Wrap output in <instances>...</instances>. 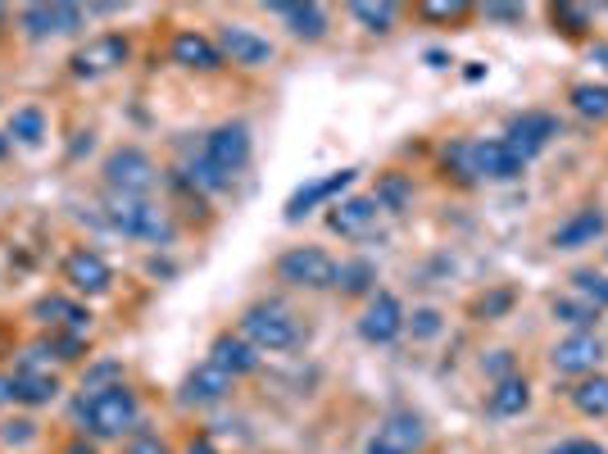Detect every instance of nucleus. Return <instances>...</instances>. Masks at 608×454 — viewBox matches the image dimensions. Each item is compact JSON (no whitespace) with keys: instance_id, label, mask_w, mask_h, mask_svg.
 Listing matches in <instances>:
<instances>
[{"instance_id":"40","label":"nucleus","mask_w":608,"mask_h":454,"mask_svg":"<svg viewBox=\"0 0 608 454\" xmlns=\"http://www.w3.org/2000/svg\"><path fill=\"white\" fill-rule=\"evenodd\" d=\"M508 305H513V291H491V295H486L481 305H477V314H481V318H500Z\"/></svg>"},{"instance_id":"3","label":"nucleus","mask_w":608,"mask_h":454,"mask_svg":"<svg viewBox=\"0 0 608 454\" xmlns=\"http://www.w3.org/2000/svg\"><path fill=\"white\" fill-rule=\"evenodd\" d=\"M445 168H454L464 182H513L527 164L513 155L508 141H454L445 145Z\"/></svg>"},{"instance_id":"19","label":"nucleus","mask_w":608,"mask_h":454,"mask_svg":"<svg viewBox=\"0 0 608 454\" xmlns=\"http://www.w3.org/2000/svg\"><path fill=\"white\" fill-rule=\"evenodd\" d=\"M33 318L46 323L50 331H78V337L91 331V314L82 305H73V300H65V295H42L33 305Z\"/></svg>"},{"instance_id":"14","label":"nucleus","mask_w":608,"mask_h":454,"mask_svg":"<svg viewBox=\"0 0 608 454\" xmlns=\"http://www.w3.org/2000/svg\"><path fill=\"white\" fill-rule=\"evenodd\" d=\"M65 282L78 291V295H105L109 287H114V268H109V259L101 255V251H73L69 259H65Z\"/></svg>"},{"instance_id":"9","label":"nucleus","mask_w":608,"mask_h":454,"mask_svg":"<svg viewBox=\"0 0 608 454\" xmlns=\"http://www.w3.org/2000/svg\"><path fill=\"white\" fill-rule=\"evenodd\" d=\"M86 23V10L82 5H23L19 10V27L33 42H46V37H78Z\"/></svg>"},{"instance_id":"44","label":"nucleus","mask_w":608,"mask_h":454,"mask_svg":"<svg viewBox=\"0 0 608 454\" xmlns=\"http://www.w3.org/2000/svg\"><path fill=\"white\" fill-rule=\"evenodd\" d=\"M187 454H219V450H214V441H209V436H196V441L187 445Z\"/></svg>"},{"instance_id":"34","label":"nucleus","mask_w":608,"mask_h":454,"mask_svg":"<svg viewBox=\"0 0 608 454\" xmlns=\"http://www.w3.org/2000/svg\"><path fill=\"white\" fill-rule=\"evenodd\" d=\"M418 14L432 23H464L472 14V5H464V0H428V5H418Z\"/></svg>"},{"instance_id":"27","label":"nucleus","mask_w":608,"mask_h":454,"mask_svg":"<svg viewBox=\"0 0 608 454\" xmlns=\"http://www.w3.org/2000/svg\"><path fill=\"white\" fill-rule=\"evenodd\" d=\"M373 282H377V268H373L369 259H350V264L337 268V287H341L346 295H369Z\"/></svg>"},{"instance_id":"18","label":"nucleus","mask_w":608,"mask_h":454,"mask_svg":"<svg viewBox=\"0 0 608 454\" xmlns=\"http://www.w3.org/2000/svg\"><path fill=\"white\" fill-rule=\"evenodd\" d=\"M550 359H554L559 373H595V363L604 359V346H599L595 331H572L568 341L554 346Z\"/></svg>"},{"instance_id":"4","label":"nucleus","mask_w":608,"mask_h":454,"mask_svg":"<svg viewBox=\"0 0 608 454\" xmlns=\"http://www.w3.org/2000/svg\"><path fill=\"white\" fill-rule=\"evenodd\" d=\"M241 337H246L259 354L264 350L278 354V350L300 346V327L282 305H250L246 314H241Z\"/></svg>"},{"instance_id":"39","label":"nucleus","mask_w":608,"mask_h":454,"mask_svg":"<svg viewBox=\"0 0 608 454\" xmlns=\"http://www.w3.org/2000/svg\"><path fill=\"white\" fill-rule=\"evenodd\" d=\"M128 454H168V445H164L155 432H132V441H128Z\"/></svg>"},{"instance_id":"24","label":"nucleus","mask_w":608,"mask_h":454,"mask_svg":"<svg viewBox=\"0 0 608 454\" xmlns=\"http://www.w3.org/2000/svg\"><path fill=\"white\" fill-rule=\"evenodd\" d=\"M527 405H531L527 377H500V382H495V391H491V414H495V418H518Z\"/></svg>"},{"instance_id":"28","label":"nucleus","mask_w":608,"mask_h":454,"mask_svg":"<svg viewBox=\"0 0 608 454\" xmlns=\"http://www.w3.org/2000/svg\"><path fill=\"white\" fill-rule=\"evenodd\" d=\"M572 109L582 114V118H595V124H604V118H608V86H595V82L572 86Z\"/></svg>"},{"instance_id":"21","label":"nucleus","mask_w":608,"mask_h":454,"mask_svg":"<svg viewBox=\"0 0 608 454\" xmlns=\"http://www.w3.org/2000/svg\"><path fill=\"white\" fill-rule=\"evenodd\" d=\"M227 391H232V377L204 359L200 369H191L187 382H182V405H219Z\"/></svg>"},{"instance_id":"16","label":"nucleus","mask_w":608,"mask_h":454,"mask_svg":"<svg viewBox=\"0 0 608 454\" xmlns=\"http://www.w3.org/2000/svg\"><path fill=\"white\" fill-rule=\"evenodd\" d=\"M209 363L223 369L227 377H246L259 369V350L241 337V331H223V337H214V346H209Z\"/></svg>"},{"instance_id":"29","label":"nucleus","mask_w":608,"mask_h":454,"mask_svg":"<svg viewBox=\"0 0 608 454\" xmlns=\"http://www.w3.org/2000/svg\"><path fill=\"white\" fill-rule=\"evenodd\" d=\"M350 14H354V23L369 27V33H390L395 19H400V10L386 5V0H382V5H373V0H354Z\"/></svg>"},{"instance_id":"22","label":"nucleus","mask_w":608,"mask_h":454,"mask_svg":"<svg viewBox=\"0 0 608 454\" xmlns=\"http://www.w3.org/2000/svg\"><path fill=\"white\" fill-rule=\"evenodd\" d=\"M608 219H604V209H582V214H572L563 228H554V246L559 251H582V246H595V241L604 236Z\"/></svg>"},{"instance_id":"13","label":"nucleus","mask_w":608,"mask_h":454,"mask_svg":"<svg viewBox=\"0 0 608 454\" xmlns=\"http://www.w3.org/2000/svg\"><path fill=\"white\" fill-rule=\"evenodd\" d=\"M219 50H223V59H232V65H241V69H264L272 59V42L259 37L246 23H223L219 27Z\"/></svg>"},{"instance_id":"25","label":"nucleus","mask_w":608,"mask_h":454,"mask_svg":"<svg viewBox=\"0 0 608 454\" xmlns=\"http://www.w3.org/2000/svg\"><path fill=\"white\" fill-rule=\"evenodd\" d=\"M5 137H10V141H19V145H42V137H46V114H42L37 105L14 109V114H10Z\"/></svg>"},{"instance_id":"6","label":"nucleus","mask_w":608,"mask_h":454,"mask_svg":"<svg viewBox=\"0 0 608 454\" xmlns=\"http://www.w3.org/2000/svg\"><path fill=\"white\" fill-rule=\"evenodd\" d=\"M337 259L318 246H295L278 259V278L291 282V287H304V291H331L337 287Z\"/></svg>"},{"instance_id":"15","label":"nucleus","mask_w":608,"mask_h":454,"mask_svg":"<svg viewBox=\"0 0 608 454\" xmlns=\"http://www.w3.org/2000/svg\"><path fill=\"white\" fill-rule=\"evenodd\" d=\"M168 55H173V65L196 69V73H214V69H223V50H219V42H209L204 33H196V27L177 33L173 46H168Z\"/></svg>"},{"instance_id":"20","label":"nucleus","mask_w":608,"mask_h":454,"mask_svg":"<svg viewBox=\"0 0 608 454\" xmlns=\"http://www.w3.org/2000/svg\"><path fill=\"white\" fill-rule=\"evenodd\" d=\"M377 209H382V205H377L373 196H350V200H341V205H331L327 228L341 232V236H363V232H373Z\"/></svg>"},{"instance_id":"10","label":"nucleus","mask_w":608,"mask_h":454,"mask_svg":"<svg viewBox=\"0 0 608 454\" xmlns=\"http://www.w3.org/2000/svg\"><path fill=\"white\" fill-rule=\"evenodd\" d=\"M200 155L214 164L223 177H236L241 168L250 164V128L246 124H219L214 132L204 137V150Z\"/></svg>"},{"instance_id":"17","label":"nucleus","mask_w":608,"mask_h":454,"mask_svg":"<svg viewBox=\"0 0 608 454\" xmlns=\"http://www.w3.org/2000/svg\"><path fill=\"white\" fill-rule=\"evenodd\" d=\"M354 168H341V173H331V177H318V182H304V187L287 200V219L295 223V219H304L314 205H323V200H331V196H341L346 187H354Z\"/></svg>"},{"instance_id":"26","label":"nucleus","mask_w":608,"mask_h":454,"mask_svg":"<svg viewBox=\"0 0 608 454\" xmlns=\"http://www.w3.org/2000/svg\"><path fill=\"white\" fill-rule=\"evenodd\" d=\"M572 405L586 418H604L608 414V377H582L572 386Z\"/></svg>"},{"instance_id":"12","label":"nucleus","mask_w":608,"mask_h":454,"mask_svg":"<svg viewBox=\"0 0 608 454\" xmlns=\"http://www.w3.org/2000/svg\"><path fill=\"white\" fill-rule=\"evenodd\" d=\"M550 137H559V118L554 114H545V109H527V114H518L508 124V150L518 155L523 164L531 160V155H540L545 145H550Z\"/></svg>"},{"instance_id":"45","label":"nucleus","mask_w":608,"mask_h":454,"mask_svg":"<svg viewBox=\"0 0 608 454\" xmlns=\"http://www.w3.org/2000/svg\"><path fill=\"white\" fill-rule=\"evenodd\" d=\"M591 59H595V65H604V69H608V42H595V50H591Z\"/></svg>"},{"instance_id":"41","label":"nucleus","mask_w":608,"mask_h":454,"mask_svg":"<svg viewBox=\"0 0 608 454\" xmlns=\"http://www.w3.org/2000/svg\"><path fill=\"white\" fill-rule=\"evenodd\" d=\"M486 19H495V23H523V5H486Z\"/></svg>"},{"instance_id":"36","label":"nucleus","mask_w":608,"mask_h":454,"mask_svg":"<svg viewBox=\"0 0 608 454\" xmlns=\"http://www.w3.org/2000/svg\"><path fill=\"white\" fill-rule=\"evenodd\" d=\"M187 182H191V187H200V191H223L232 177H223V173H219L214 164H209V160L200 155V160H196V164L187 168Z\"/></svg>"},{"instance_id":"35","label":"nucleus","mask_w":608,"mask_h":454,"mask_svg":"<svg viewBox=\"0 0 608 454\" xmlns=\"http://www.w3.org/2000/svg\"><path fill=\"white\" fill-rule=\"evenodd\" d=\"M550 19H554V27H563L568 37H582L586 27H591V10L586 5H554Z\"/></svg>"},{"instance_id":"42","label":"nucleus","mask_w":608,"mask_h":454,"mask_svg":"<svg viewBox=\"0 0 608 454\" xmlns=\"http://www.w3.org/2000/svg\"><path fill=\"white\" fill-rule=\"evenodd\" d=\"M550 454H608V450L595 445V441H563V445H554Z\"/></svg>"},{"instance_id":"5","label":"nucleus","mask_w":608,"mask_h":454,"mask_svg":"<svg viewBox=\"0 0 608 454\" xmlns=\"http://www.w3.org/2000/svg\"><path fill=\"white\" fill-rule=\"evenodd\" d=\"M101 173H105V187L118 191V196H145L160 182L155 160H150L141 145H118V150H109V160H105Z\"/></svg>"},{"instance_id":"46","label":"nucleus","mask_w":608,"mask_h":454,"mask_svg":"<svg viewBox=\"0 0 608 454\" xmlns=\"http://www.w3.org/2000/svg\"><path fill=\"white\" fill-rule=\"evenodd\" d=\"M65 454H96V445H91V441H73Z\"/></svg>"},{"instance_id":"37","label":"nucleus","mask_w":608,"mask_h":454,"mask_svg":"<svg viewBox=\"0 0 608 454\" xmlns=\"http://www.w3.org/2000/svg\"><path fill=\"white\" fill-rule=\"evenodd\" d=\"M405 327L413 331L418 341H432V337H441V327H445V323H441V314H436V310H413V314L405 318Z\"/></svg>"},{"instance_id":"11","label":"nucleus","mask_w":608,"mask_h":454,"mask_svg":"<svg viewBox=\"0 0 608 454\" xmlns=\"http://www.w3.org/2000/svg\"><path fill=\"white\" fill-rule=\"evenodd\" d=\"M405 318H409L405 305L390 291H373L369 310H363V318H359V337L369 346H390L405 331Z\"/></svg>"},{"instance_id":"47","label":"nucleus","mask_w":608,"mask_h":454,"mask_svg":"<svg viewBox=\"0 0 608 454\" xmlns=\"http://www.w3.org/2000/svg\"><path fill=\"white\" fill-rule=\"evenodd\" d=\"M10 145H14V141H10L5 132H0V160H5V155H10Z\"/></svg>"},{"instance_id":"8","label":"nucleus","mask_w":608,"mask_h":454,"mask_svg":"<svg viewBox=\"0 0 608 454\" xmlns=\"http://www.w3.org/2000/svg\"><path fill=\"white\" fill-rule=\"evenodd\" d=\"M128 55H132V46H128V37L124 33H101V37H91L86 46H78L73 55H69V73L73 78H105V73H114V69H124L128 65Z\"/></svg>"},{"instance_id":"1","label":"nucleus","mask_w":608,"mask_h":454,"mask_svg":"<svg viewBox=\"0 0 608 454\" xmlns=\"http://www.w3.org/2000/svg\"><path fill=\"white\" fill-rule=\"evenodd\" d=\"M73 418L82 422V432L91 441H124L141 422V400L128 382H114V386H101V391H91V396H82L73 405Z\"/></svg>"},{"instance_id":"38","label":"nucleus","mask_w":608,"mask_h":454,"mask_svg":"<svg viewBox=\"0 0 608 454\" xmlns=\"http://www.w3.org/2000/svg\"><path fill=\"white\" fill-rule=\"evenodd\" d=\"M0 441H5V445H27V441H37V422H33V418H10L5 432H0Z\"/></svg>"},{"instance_id":"30","label":"nucleus","mask_w":608,"mask_h":454,"mask_svg":"<svg viewBox=\"0 0 608 454\" xmlns=\"http://www.w3.org/2000/svg\"><path fill=\"white\" fill-rule=\"evenodd\" d=\"M554 318L559 323H568V327H576V331H591L595 323H599V310L595 305H586V300H554Z\"/></svg>"},{"instance_id":"32","label":"nucleus","mask_w":608,"mask_h":454,"mask_svg":"<svg viewBox=\"0 0 608 454\" xmlns=\"http://www.w3.org/2000/svg\"><path fill=\"white\" fill-rule=\"evenodd\" d=\"M572 282H576V291H582V300H586V305H595V310H608V278H604V272H595V268H582V272H572Z\"/></svg>"},{"instance_id":"2","label":"nucleus","mask_w":608,"mask_h":454,"mask_svg":"<svg viewBox=\"0 0 608 454\" xmlns=\"http://www.w3.org/2000/svg\"><path fill=\"white\" fill-rule=\"evenodd\" d=\"M105 223L114 232H124L132 241H145V246H168V241L177 236V223L164 205L155 200H145V196H118L109 191L105 200Z\"/></svg>"},{"instance_id":"43","label":"nucleus","mask_w":608,"mask_h":454,"mask_svg":"<svg viewBox=\"0 0 608 454\" xmlns=\"http://www.w3.org/2000/svg\"><path fill=\"white\" fill-rule=\"evenodd\" d=\"M14 400V373H0V405Z\"/></svg>"},{"instance_id":"31","label":"nucleus","mask_w":608,"mask_h":454,"mask_svg":"<svg viewBox=\"0 0 608 454\" xmlns=\"http://www.w3.org/2000/svg\"><path fill=\"white\" fill-rule=\"evenodd\" d=\"M42 350H50L59 363H78L86 354V337H78V331H50L42 341Z\"/></svg>"},{"instance_id":"48","label":"nucleus","mask_w":608,"mask_h":454,"mask_svg":"<svg viewBox=\"0 0 608 454\" xmlns=\"http://www.w3.org/2000/svg\"><path fill=\"white\" fill-rule=\"evenodd\" d=\"M5 14H10V10H5V5H0V23H5Z\"/></svg>"},{"instance_id":"33","label":"nucleus","mask_w":608,"mask_h":454,"mask_svg":"<svg viewBox=\"0 0 608 454\" xmlns=\"http://www.w3.org/2000/svg\"><path fill=\"white\" fill-rule=\"evenodd\" d=\"M373 200H377L382 209H395V214H400V209L409 205V182H405L400 173H386V177L377 182V191H373Z\"/></svg>"},{"instance_id":"7","label":"nucleus","mask_w":608,"mask_h":454,"mask_svg":"<svg viewBox=\"0 0 608 454\" xmlns=\"http://www.w3.org/2000/svg\"><path fill=\"white\" fill-rule=\"evenodd\" d=\"M422 445H428V422H422V414L395 409L377 422V432L363 454H418Z\"/></svg>"},{"instance_id":"23","label":"nucleus","mask_w":608,"mask_h":454,"mask_svg":"<svg viewBox=\"0 0 608 454\" xmlns=\"http://www.w3.org/2000/svg\"><path fill=\"white\" fill-rule=\"evenodd\" d=\"M272 14L287 19V27H291L300 42L327 37V10H323V5H272Z\"/></svg>"}]
</instances>
